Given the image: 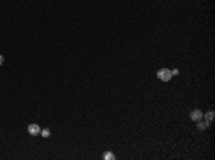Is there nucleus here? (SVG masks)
<instances>
[{
    "mask_svg": "<svg viewBox=\"0 0 215 160\" xmlns=\"http://www.w3.org/2000/svg\"><path fill=\"white\" fill-rule=\"evenodd\" d=\"M3 60H4V59H3V56H1V54H0V66H1V64H3Z\"/></svg>",
    "mask_w": 215,
    "mask_h": 160,
    "instance_id": "obj_9",
    "label": "nucleus"
},
{
    "mask_svg": "<svg viewBox=\"0 0 215 160\" xmlns=\"http://www.w3.org/2000/svg\"><path fill=\"white\" fill-rule=\"evenodd\" d=\"M40 133H42V136L44 139H47L49 136H50V130L49 129H44V130H40Z\"/></svg>",
    "mask_w": 215,
    "mask_h": 160,
    "instance_id": "obj_5",
    "label": "nucleus"
},
{
    "mask_svg": "<svg viewBox=\"0 0 215 160\" xmlns=\"http://www.w3.org/2000/svg\"><path fill=\"white\" fill-rule=\"evenodd\" d=\"M212 119H214V112L211 110V112H208V113H206V120H208V122H211Z\"/></svg>",
    "mask_w": 215,
    "mask_h": 160,
    "instance_id": "obj_7",
    "label": "nucleus"
},
{
    "mask_svg": "<svg viewBox=\"0 0 215 160\" xmlns=\"http://www.w3.org/2000/svg\"><path fill=\"white\" fill-rule=\"evenodd\" d=\"M208 124H209L208 122H206V123H198V129H199V130H205V129L208 127Z\"/></svg>",
    "mask_w": 215,
    "mask_h": 160,
    "instance_id": "obj_6",
    "label": "nucleus"
},
{
    "mask_svg": "<svg viewBox=\"0 0 215 160\" xmlns=\"http://www.w3.org/2000/svg\"><path fill=\"white\" fill-rule=\"evenodd\" d=\"M202 116H204V114H202L201 110H192V112H191V119H192L194 122H195V120L198 122L199 119H202Z\"/></svg>",
    "mask_w": 215,
    "mask_h": 160,
    "instance_id": "obj_3",
    "label": "nucleus"
},
{
    "mask_svg": "<svg viewBox=\"0 0 215 160\" xmlns=\"http://www.w3.org/2000/svg\"><path fill=\"white\" fill-rule=\"evenodd\" d=\"M27 132H29V134H32V136H37L39 133H40V126L39 124H29V127H27Z\"/></svg>",
    "mask_w": 215,
    "mask_h": 160,
    "instance_id": "obj_2",
    "label": "nucleus"
},
{
    "mask_svg": "<svg viewBox=\"0 0 215 160\" xmlns=\"http://www.w3.org/2000/svg\"><path fill=\"white\" fill-rule=\"evenodd\" d=\"M171 73H172V75H178V73H179V70H178V69H173Z\"/></svg>",
    "mask_w": 215,
    "mask_h": 160,
    "instance_id": "obj_8",
    "label": "nucleus"
},
{
    "mask_svg": "<svg viewBox=\"0 0 215 160\" xmlns=\"http://www.w3.org/2000/svg\"><path fill=\"white\" fill-rule=\"evenodd\" d=\"M115 159V154L113 153H110V151H108L103 154V160H113Z\"/></svg>",
    "mask_w": 215,
    "mask_h": 160,
    "instance_id": "obj_4",
    "label": "nucleus"
},
{
    "mask_svg": "<svg viewBox=\"0 0 215 160\" xmlns=\"http://www.w3.org/2000/svg\"><path fill=\"white\" fill-rule=\"evenodd\" d=\"M156 76H158V79L162 80V82H169L171 77H172V73H171L169 69H159L158 73H156Z\"/></svg>",
    "mask_w": 215,
    "mask_h": 160,
    "instance_id": "obj_1",
    "label": "nucleus"
}]
</instances>
